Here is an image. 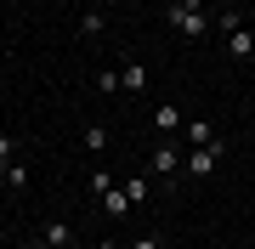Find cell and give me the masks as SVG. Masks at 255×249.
I'll list each match as a JSON object with an SVG mask.
<instances>
[{"label": "cell", "mask_w": 255, "mask_h": 249, "mask_svg": "<svg viewBox=\"0 0 255 249\" xmlns=\"http://www.w3.org/2000/svg\"><path fill=\"white\" fill-rule=\"evenodd\" d=\"M17 148H23V142H17V136H6V130H0V159H6V165H11V159H17Z\"/></svg>", "instance_id": "14"}, {"label": "cell", "mask_w": 255, "mask_h": 249, "mask_svg": "<svg viewBox=\"0 0 255 249\" xmlns=\"http://www.w3.org/2000/svg\"><path fill=\"white\" fill-rule=\"evenodd\" d=\"M6 187H11V193H28V165H17V159H11V170H6Z\"/></svg>", "instance_id": "10"}, {"label": "cell", "mask_w": 255, "mask_h": 249, "mask_svg": "<svg viewBox=\"0 0 255 249\" xmlns=\"http://www.w3.org/2000/svg\"><path fill=\"white\" fill-rule=\"evenodd\" d=\"M119 91H147V63H125L119 68Z\"/></svg>", "instance_id": "8"}, {"label": "cell", "mask_w": 255, "mask_h": 249, "mask_svg": "<svg viewBox=\"0 0 255 249\" xmlns=\"http://www.w3.org/2000/svg\"><path fill=\"white\" fill-rule=\"evenodd\" d=\"M80 142H85V153H102V148H108V125H102V119H91V125L80 130Z\"/></svg>", "instance_id": "9"}, {"label": "cell", "mask_w": 255, "mask_h": 249, "mask_svg": "<svg viewBox=\"0 0 255 249\" xmlns=\"http://www.w3.org/2000/svg\"><path fill=\"white\" fill-rule=\"evenodd\" d=\"M97 91H102V96L119 91V68H102V74H97Z\"/></svg>", "instance_id": "12"}, {"label": "cell", "mask_w": 255, "mask_h": 249, "mask_svg": "<svg viewBox=\"0 0 255 249\" xmlns=\"http://www.w3.org/2000/svg\"><path fill=\"white\" fill-rule=\"evenodd\" d=\"M68 238H74V232H68V221H51V227H46V244H57V249H68Z\"/></svg>", "instance_id": "11"}, {"label": "cell", "mask_w": 255, "mask_h": 249, "mask_svg": "<svg viewBox=\"0 0 255 249\" xmlns=\"http://www.w3.org/2000/svg\"><path fill=\"white\" fill-rule=\"evenodd\" d=\"M164 28H176L182 40L210 34V11H204V0H170V6H164Z\"/></svg>", "instance_id": "1"}, {"label": "cell", "mask_w": 255, "mask_h": 249, "mask_svg": "<svg viewBox=\"0 0 255 249\" xmlns=\"http://www.w3.org/2000/svg\"><path fill=\"white\" fill-rule=\"evenodd\" d=\"M97 6H102V11H114V6H119V0H97Z\"/></svg>", "instance_id": "21"}, {"label": "cell", "mask_w": 255, "mask_h": 249, "mask_svg": "<svg viewBox=\"0 0 255 249\" xmlns=\"http://www.w3.org/2000/svg\"><path fill=\"white\" fill-rule=\"evenodd\" d=\"M125 193H130V204H142V198H147V181H142V175H130V181H125Z\"/></svg>", "instance_id": "16"}, {"label": "cell", "mask_w": 255, "mask_h": 249, "mask_svg": "<svg viewBox=\"0 0 255 249\" xmlns=\"http://www.w3.org/2000/svg\"><path fill=\"white\" fill-rule=\"evenodd\" d=\"M221 153H227L221 142H204V148H193V153L182 159V170H187V175H210V170L221 165Z\"/></svg>", "instance_id": "2"}, {"label": "cell", "mask_w": 255, "mask_h": 249, "mask_svg": "<svg viewBox=\"0 0 255 249\" xmlns=\"http://www.w3.org/2000/svg\"><path fill=\"white\" fill-rule=\"evenodd\" d=\"M187 130V142H193V148H204V142H216V136H210V125H199V119H193V125H182Z\"/></svg>", "instance_id": "13"}, {"label": "cell", "mask_w": 255, "mask_h": 249, "mask_svg": "<svg viewBox=\"0 0 255 249\" xmlns=\"http://www.w3.org/2000/svg\"><path fill=\"white\" fill-rule=\"evenodd\" d=\"M227 57H233V63H250V57H255V34L233 28V34H227Z\"/></svg>", "instance_id": "7"}, {"label": "cell", "mask_w": 255, "mask_h": 249, "mask_svg": "<svg viewBox=\"0 0 255 249\" xmlns=\"http://www.w3.org/2000/svg\"><path fill=\"white\" fill-rule=\"evenodd\" d=\"M97 204H102V215H130V210H136V204H130V193H125V187H108V193H102Z\"/></svg>", "instance_id": "4"}, {"label": "cell", "mask_w": 255, "mask_h": 249, "mask_svg": "<svg viewBox=\"0 0 255 249\" xmlns=\"http://www.w3.org/2000/svg\"><path fill=\"white\" fill-rule=\"evenodd\" d=\"M28 249H57V244H46V238H34V244H28Z\"/></svg>", "instance_id": "19"}, {"label": "cell", "mask_w": 255, "mask_h": 249, "mask_svg": "<svg viewBox=\"0 0 255 249\" xmlns=\"http://www.w3.org/2000/svg\"><path fill=\"white\" fill-rule=\"evenodd\" d=\"M153 170L164 175V181H170V175H176V170H182V153H176V148H170V142H159V148H153Z\"/></svg>", "instance_id": "6"}, {"label": "cell", "mask_w": 255, "mask_h": 249, "mask_svg": "<svg viewBox=\"0 0 255 249\" xmlns=\"http://www.w3.org/2000/svg\"><path fill=\"white\" fill-rule=\"evenodd\" d=\"M216 28H221V34H233V28H244V23H238V11H216Z\"/></svg>", "instance_id": "15"}, {"label": "cell", "mask_w": 255, "mask_h": 249, "mask_svg": "<svg viewBox=\"0 0 255 249\" xmlns=\"http://www.w3.org/2000/svg\"><path fill=\"white\" fill-rule=\"evenodd\" d=\"M153 125L164 130V142H170V136H176V130H182L187 119H182V108H176V102H159V108H153Z\"/></svg>", "instance_id": "3"}, {"label": "cell", "mask_w": 255, "mask_h": 249, "mask_svg": "<svg viewBox=\"0 0 255 249\" xmlns=\"http://www.w3.org/2000/svg\"><path fill=\"white\" fill-rule=\"evenodd\" d=\"M6 170H11V165H6V159H0V187H6Z\"/></svg>", "instance_id": "20"}, {"label": "cell", "mask_w": 255, "mask_h": 249, "mask_svg": "<svg viewBox=\"0 0 255 249\" xmlns=\"http://www.w3.org/2000/svg\"><path fill=\"white\" fill-rule=\"evenodd\" d=\"M102 34H108V11H102V6H91V11L80 17V40H102Z\"/></svg>", "instance_id": "5"}, {"label": "cell", "mask_w": 255, "mask_h": 249, "mask_svg": "<svg viewBox=\"0 0 255 249\" xmlns=\"http://www.w3.org/2000/svg\"><path fill=\"white\" fill-rule=\"evenodd\" d=\"M91 249H119V244H114V238H97V244H91Z\"/></svg>", "instance_id": "18"}, {"label": "cell", "mask_w": 255, "mask_h": 249, "mask_svg": "<svg viewBox=\"0 0 255 249\" xmlns=\"http://www.w3.org/2000/svg\"><path fill=\"white\" fill-rule=\"evenodd\" d=\"M130 249H159V238H153V232H142V238L130 244Z\"/></svg>", "instance_id": "17"}]
</instances>
